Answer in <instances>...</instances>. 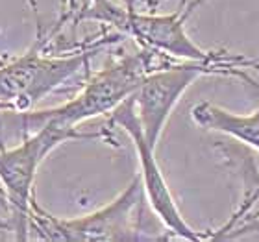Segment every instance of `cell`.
<instances>
[{
	"label": "cell",
	"instance_id": "obj_1",
	"mask_svg": "<svg viewBox=\"0 0 259 242\" xmlns=\"http://www.w3.org/2000/svg\"><path fill=\"white\" fill-rule=\"evenodd\" d=\"M154 56L156 50L150 49L135 56H126L93 76L74 100L63 104L60 108L35 111V113L19 111V115H15L13 119L21 122V131L24 135L37 131L47 122H54L65 129H76V126L83 120L102 113H111L122 100L134 94L137 85L148 72L170 65L156 63Z\"/></svg>",
	"mask_w": 259,
	"mask_h": 242
},
{
	"label": "cell",
	"instance_id": "obj_2",
	"mask_svg": "<svg viewBox=\"0 0 259 242\" xmlns=\"http://www.w3.org/2000/svg\"><path fill=\"white\" fill-rule=\"evenodd\" d=\"M145 200V190L141 176H135L134 181L122 192L109 202L106 207L95 211L91 215L80 218H56L49 215L32 200L28 224L39 231L41 238L47 240L67 242H120L141 240L139 235V213Z\"/></svg>",
	"mask_w": 259,
	"mask_h": 242
},
{
	"label": "cell",
	"instance_id": "obj_3",
	"mask_svg": "<svg viewBox=\"0 0 259 242\" xmlns=\"http://www.w3.org/2000/svg\"><path fill=\"white\" fill-rule=\"evenodd\" d=\"M97 137L95 133H80L76 129H65L54 122L43 124L37 131L24 135V140L13 150L0 152V181L15 218V231L19 238H26L28 216L32 204V187L39 165L56 146L69 139Z\"/></svg>",
	"mask_w": 259,
	"mask_h": 242
},
{
	"label": "cell",
	"instance_id": "obj_4",
	"mask_svg": "<svg viewBox=\"0 0 259 242\" xmlns=\"http://www.w3.org/2000/svg\"><path fill=\"white\" fill-rule=\"evenodd\" d=\"M91 52L70 58H43L37 49L10 65H0V109L26 111L49 92L83 70Z\"/></svg>",
	"mask_w": 259,
	"mask_h": 242
},
{
	"label": "cell",
	"instance_id": "obj_5",
	"mask_svg": "<svg viewBox=\"0 0 259 242\" xmlns=\"http://www.w3.org/2000/svg\"><path fill=\"white\" fill-rule=\"evenodd\" d=\"M111 122L120 126L134 140L141 163L139 176L141 183H143V190H145V196L148 198V204L157 215V218L165 224L168 231L185 238V240H204V238H207V235L193 229L180 213L176 200H174L172 192H170V188L165 181L161 168L157 167V161L154 157V148L145 139L141 122L137 119V113H135L132 94L111 111Z\"/></svg>",
	"mask_w": 259,
	"mask_h": 242
},
{
	"label": "cell",
	"instance_id": "obj_6",
	"mask_svg": "<svg viewBox=\"0 0 259 242\" xmlns=\"http://www.w3.org/2000/svg\"><path fill=\"white\" fill-rule=\"evenodd\" d=\"M209 69V63H200V61H191L185 65H168V67L148 72L137 85V89L132 94L135 113L141 122L145 139L154 150L182 94L189 89V85L200 74L207 72Z\"/></svg>",
	"mask_w": 259,
	"mask_h": 242
},
{
	"label": "cell",
	"instance_id": "obj_7",
	"mask_svg": "<svg viewBox=\"0 0 259 242\" xmlns=\"http://www.w3.org/2000/svg\"><path fill=\"white\" fill-rule=\"evenodd\" d=\"M187 13H172V15H137L126 13L120 28L128 30L141 44L146 49L165 52L174 58H184L189 61L209 63L213 56L196 46L185 33L184 21Z\"/></svg>",
	"mask_w": 259,
	"mask_h": 242
},
{
	"label": "cell",
	"instance_id": "obj_8",
	"mask_svg": "<svg viewBox=\"0 0 259 242\" xmlns=\"http://www.w3.org/2000/svg\"><path fill=\"white\" fill-rule=\"evenodd\" d=\"M191 117L202 128L226 133L259 150V109L250 115H235L215 104L200 102L193 108Z\"/></svg>",
	"mask_w": 259,
	"mask_h": 242
},
{
	"label": "cell",
	"instance_id": "obj_9",
	"mask_svg": "<svg viewBox=\"0 0 259 242\" xmlns=\"http://www.w3.org/2000/svg\"><path fill=\"white\" fill-rule=\"evenodd\" d=\"M2 63H4V61H2V60H0V65H2Z\"/></svg>",
	"mask_w": 259,
	"mask_h": 242
}]
</instances>
